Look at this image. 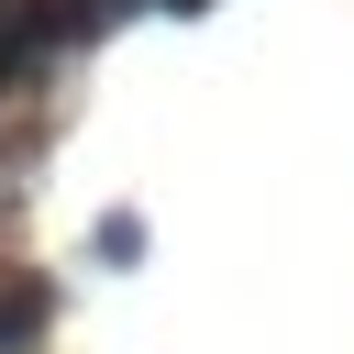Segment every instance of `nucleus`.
Instances as JSON below:
<instances>
[{
    "label": "nucleus",
    "instance_id": "obj_1",
    "mask_svg": "<svg viewBox=\"0 0 354 354\" xmlns=\"http://www.w3.org/2000/svg\"><path fill=\"white\" fill-rule=\"evenodd\" d=\"M88 254H100V266H133V254H144V221H133V210H100V221H88Z\"/></svg>",
    "mask_w": 354,
    "mask_h": 354
},
{
    "label": "nucleus",
    "instance_id": "obj_2",
    "mask_svg": "<svg viewBox=\"0 0 354 354\" xmlns=\"http://www.w3.org/2000/svg\"><path fill=\"white\" fill-rule=\"evenodd\" d=\"M111 11H177V22H188V11H210V0H111Z\"/></svg>",
    "mask_w": 354,
    "mask_h": 354
}]
</instances>
